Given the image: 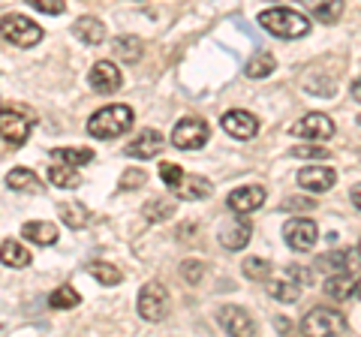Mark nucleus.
Segmentation results:
<instances>
[{
    "label": "nucleus",
    "instance_id": "5",
    "mask_svg": "<svg viewBox=\"0 0 361 337\" xmlns=\"http://www.w3.org/2000/svg\"><path fill=\"white\" fill-rule=\"evenodd\" d=\"M135 310H139V317L145 322H163L166 313H169V292L163 283H145L142 292H139V301H135Z\"/></svg>",
    "mask_w": 361,
    "mask_h": 337
},
{
    "label": "nucleus",
    "instance_id": "28",
    "mask_svg": "<svg viewBox=\"0 0 361 337\" xmlns=\"http://www.w3.org/2000/svg\"><path fill=\"white\" fill-rule=\"evenodd\" d=\"M111 49H115V54L123 63H135L142 58V39H135V37H118Z\"/></svg>",
    "mask_w": 361,
    "mask_h": 337
},
{
    "label": "nucleus",
    "instance_id": "35",
    "mask_svg": "<svg viewBox=\"0 0 361 337\" xmlns=\"http://www.w3.org/2000/svg\"><path fill=\"white\" fill-rule=\"evenodd\" d=\"M160 178H163V184L169 190H178V184L184 181V172H180V166H175V163H163L160 166Z\"/></svg>",
    "mask_w": 361,
    "mask_h": 337
},
{
    "label": "nucleus",
    "instance_id": "1",
    "mask_svg": "<svg viewBox=\"0 0 361 337\" xmlns=\"http://www.w3.org/2000/svg\"><path fill=\"white\" fill-rule=\"evenodd\" d=\"M259 25H262L268 33H274L277 39H298V37H307L310 33V21L301 13H295V9H286V6L265 9V13L259 16Z\"/></svg>",
    "mask_w": 361,
    "mask_h": 337
},
{
    "label": "nucleus",
    "instance_id": "7",
    "mask_svg": "<svg viewBox=\"0 0 361 337\" xmlns=\"http://www.w3.org/2000/svg\"><path fill=\"white\" fill-rule=\"evenodd\" d=\"M208 123L202 118H180L172 130V145L180 151H199L208 142Z\"/></svg>",
    "mask_w": 361,
    "mask_h": 337
},
{
    "label": "nucleus",
    "instance_id": "45",
    "mask_svg": "<svg viewBox=\"0 0 361 337\" xmlns=\"http://www.w3.org/2000/svg\"><path fill=\"white\" fill-rule=\"evenodd\" d=\"M135 4H142V0H135Z\"/></svg>",
    "mask_w": 361,
    "mask_h": 337
},
{
    "label": "nucleus",
    "instance_id": "15",
    "mask_svg": "<svg viewBox=\"0 0 361 337\" xmlns=\"http://www.w3.org/2000/svg\"><path fill=\"white\" fill-rule=\"evenodd\" d=\"M217 322H220V329L223 331H229V334H238V337H247V334H253V317L247 313L244 307H220L217 313Z\"/></svg>",
    "mask_w": 361,
    "mask_h": 337
},
{
    "label": "nucleus",
    "instance_id": "18",
    "mask_svg": "<svg viewBox=\"0 0 361 337\" xmlns=\"http://www.w3.org/2000/svg\"><path fill=\"white\" fill-rule=\"evenodd\" d=\"M73 33L85 42V46H99V42L106 39V27H103V21L94 18V16H82V18H75Z\"/></svg>",
    "mask_w": 361,
    "mask_h": 337
},
{
    "label": "nucleus",
    "instance_id": "13",
    "mask_svg": "<svg viewBox=\"0 0 361 337\" xmlns=\"http://www.w3.org/2000/svg\"><path fill=\"white\" fill-rule=\"evenodd\" d=\"M337 181V172L331 166H307L298 172V184L304 190H310V193H325V190H331Z\"/></svg>",
    "mask_w": 361,
    "mask_h": 337
},
{
    "label": "nucleus",
    "instance_id": "25",
    "mask_svg": "<svg viewBox=\"0 0 361 337\" xmlns=\"http://www.w3.org/2000/svg\"><path fill=\"white\" fill-rule=\"evenodd\" d=\"M49 181L54 187H61V190H70V187H78L82 178H78V168L75 166L58 160V166H49Z\"/></svg>",
    "mask_w": 361,
    "mask_h": 337
},
{
    "label": "nucleus",
    "instance_id": "16",
    "mask_svg": "<svg viewBox=\"0 0 361 337\" xmlns=\"http://www.w3.org/2000/svg\"><path fill=\"white\" fill-rule=\"evenodd\" d=\"M163 151V136L157 130H142L130 145H127V154L135 157V160H151Z\"/></svg>",
    "mask_w": 361,
    "mask_h": 337
},
{
    "label": "nucleus",
    "instance_id": "14",
    "mask_svg": "<svg viewBox=\"0 0 361 337\" xmlns=\"http://www.w3.org/2000/svg\"><path fill=\"white\" fill-rule=\"evenodd\" d=\"M226 205H229L235 214H253L256 208L265 205V190L262 187H238L229 193Z\"/></svg>",
    "mask_w": 361,
    "mask_h": 337
},
{
    "label": "nucleus",
    "instance_id": "9",
    "mask_svg": "<svg viewBox=\"0 0 361 337\" xmlns=\"http://www.w3.org/2000/svg\"><path fill=\"white\" fill-rule=\"evenodd\" d=\"M292 133L307 142H325L334 136V121L329 115H322V111H310V115H304L295 127H292Z\"/></svg>",
    "mask_w": 361,
    "mask_h": 337
},
{
    "label": "nucleus",
    "instance_id": "17",
    "mask_svg": "<svg viewBox=\"0 0 361 337\" xmlns=\"http://www.w3.org/2000/svg\"><path fill=\"white\" fill-rule=\"evenodd\" d=\"M250 238H253V226H250V220H247V214H238L235 226L220 232V241H223V247H229V250H244Z\"/></svg>",
    "mask_w": 361,
    "mask_h": 337
},
{
    "label": "nucleus",
    "instance_id": "40",
    "mask_svg": "<svg viewBox=\"0 0 361 337\" xmlns=\"http://www.w3.org/2000/svg\"><path fill=\"white\" fill-rule=\"evenodd\" d=\"M289 208H313V202H310V199H289V202H286V211H289Z\"/></svg>",
    "mask_w": 361,
    "mask_h": 337
},
{
    "label": "nucleus",
    "instance_id": "41",
    "mask_svg": "<svg viewBox=\"0 0 361 337\" xmlns=\"http://www.w3.org/2000/svg\"><path fill=\"white\" fill-rule=\"evenodd\" d=\"M353 205L361 211V184H355V187H353Z\"/></svg>",
    "mask_w": 361,
    "mask_h": 337
},
{
    "label": "nucleus",
    "instance_id": "21",
    "mask_svg": "<svg viewBox=\"0 0 361 337\" xmlns=\"http://www.w3.org/2000/svg\"><path fill=\"white\" fill-rule=\"evenodd\" d=\"M6 184L18 190V193H42V181L37 172H30V168H13V172L6 175Z\"/></svg>",
    "mask_w": 361,
    "mask_h": 337
},
{
    "label": "nucleus",
    "instance_id": "19",
    "mask_svg": "<svg viewBox=\"0 0 361 337\" xmlns=\"http://www.w3.org/2000/svg\"><path fill=\"white\" fill-rule=\"evenodd\" d=\"M21 238H27L30 244H39V247H51L61 235H58V226H54V223L37 220V223H25V226H21Z\"/></svg>",
    "mask_w": 361,
    "mask_h": 337
},
{
    "label": "nucleus",
    "instance_id": "33",
    "mask_svg": "<svg viewBox=\"0 0 361 337\" xmlns=\"http://www.w3.org/2000/svg\"><path fill=\"white\" fill-rule=\"evenodd\" d=\"M172 214H175V205L166 199H157V202H148V205H145V220H151V223H163Z\"/></svg>",
    "mask_w": 361,
    "mask_h": 337
},
{
    "label": "nucleus",
    "instance_id": "3",
    "mask_svg": "<svg viewBox=\"0 0 361 337\" xmlns=\"http://www.w3.org/2000/svg\"><path fill=\"white\" fill-rule=\"evenodd\" d=\"M301 331L304 334H349V319L343 317L341 310H331V307H313L307 317L301 319Z\"/></svg>",
    "mask_w": 361,
    "mask_h": 337
},
{
    "label": "nucleus",
    "instance_id": "23",
    "mask_svg": "<svg viewBox=\"0 0 361 337\" xmlns=\"http://www.w3.org/2000/svg\"><path fill=\"white\" fill-rule=\"evenodd\" d=\"M175 193L180 196V199H187V202H196V199H205L208 193H211V181L208 178H202V175H184V181L178 184V190Z\"/></svg>",
    "mask_w": 361,
    "mask_h": 337
},
{
    "label": "nucleus",
    "instance_id": "32",
    "mask_svg": "<svg viewBox=\"0 0 361 337\" xmlns=\"http://www.w3.org/2000/svg\"><path fill=\"white\" fill-rule=\"evenodd\" d=\"M51 157L78 168V166H85V163L94 160V151H90V148H58V151H51Z\"/></svg>",
    "mask_w": 361,
    "mask_h": 337
},
{
    "label": "nucleus",
    "instance_id": "24",
    "mask_svg": "<svg viewBox=\"0 0 361 337\" xmlns=\"http://www.w3.org/2000/svg\"><path fill=\"white\" fill-rule=\"evenodd\" d=\"M353 292H355V280L349 277V271L331 274L329 280H325V295L334 298V301H346Z\"/></svg>",
    "mask_w": 361,
    "mask_h": 337
},
{
    "label": "nucleus",
    "instance_id": "11",
    "mask_svg": "<svg viewBox=\"0 0 361 337\" xmlns=\"http://www.w3.org/2000/svg\"><path fill=\"white\" fill-rule=\"evenodd\" d=\"M223 123V130L229 133L232 139H253L256 133H259V121L250 115V111H244V109H229L226 115L220 118Z\"/></svg>",
    "mask_w": 361,
    "mask_h": 337
},
{
    "label": "nucleus",
    "instance_id": "4",
    "mask_svg": "<svg viewBox=\"0 0 361 337\" xmlns=\"http://www.w3.org/2000/svg\"><path fill=\"white\" fill-rule=\"evenodd\" d=\"M0 37L18 49H30L42 39V27L25 16H4L0 18Z\"/></svg>",
    "mask_w": 361,
    "mask_h": 337
},
{
    "label": "nucleus",
    "instance_id": "38",
    "mask_svg": "<svg viewBox=\"0 0 361 337\" xmlns=\"http://www.w3.org/2000/svg\"><path fill=\"white\" fill-rule=\"evenodd\" d=\"M145 184V172L142 168H127L121 175V190H130V187H142Z\"/></svg>",
    "mask_w": 361,
    "mask_h": 337
},
{
    "label": "nucleus",
    "instance_id": "8",
    "mask_svg": "<svg viewBox=\"0 0 361 337\" xmlns=\"http://www.w3.org/2000/svg\"><path fill=\"white\" fill-rule=\"evenodd\" d=\"M283 238H286V244L292 247V250L307 253V250H313L316 238H319V229H316V223L307 220V217H292L283 226Z\"/></svg>",
    "mask_w": 361,
    "mask_h": 337
},
{
    "label": "nucleus",
    "instance_id": "26",
    "mask_svg": "<svg viewBox=\"0 0 361 337\" xmlns=\"http://www.w3.org/2000/svg\"><path fill=\"white\" fill-rule=\"evenodd\" d=\"M274 70H277V61H274V54L271 51H256L250 58V63H247V75L250 78H265Z\"/></svg>",
    "mask_w": 361,
    "mask_h": 337
},
{
    "label": "nucleus",
    "instance_id": "20",
    "mask_svg": "<svg viewBox=\"0 0 361 337\" xmlns=\"http://www.w3.org/2000/svg\"><path fill=\"white\" fill-rule=\"evenodd\" d=\"M301 4L316 21H325V25H334L343 16V0H301Z\"/></svg>",
    "mask_w": 361,
    "mask_h": 337
},
{
    "label": "nucleus",
    "instance_id": "22",
    "mask_svg": "<svg viewBox=\"0 0 361 337\" xmlns=\"http://www.w3.org/2000/svg\"><path fill=\"white\" fill-rule=\"evenodd\" d=\"M0 262L6 268H27L30 265V250L18 241H4L0 244Z\"/></svg>",
    "mask_w": 361,
    "mask_h": 337
},
{
    "label": "nucleus",
    "instance_id": "29",
    "mask_svg": "<svg viewBox=\"0 0 361 337\" xmlns=\"http://www.w3.org/2000/svg\"><path fill=\"white\" fill-rule=\"evenodd\" d=\"M87 274L94 277V280H99L103 286H115V283H121V271L111 262H90L87 265Z\"/></svg>",
    "mask_w": 361,
    "mask_h": 337
},
{
    "label": "nucleus",
    "instance_id": "27",
    "mask_svg": "<svg viewBox=\"0 0 361 337\" xmlns=\"http://www.w3.org/2000/svg\"><path fill=\"white\" fill-rule=\"evenodd\" d=\"M49 305H51V310H73L82 305V295H78L73 286H61L49 295Z\"/></svg>",
    "mask_w": 361,
    "mask_h": 337
},
{
    "label": "nucleus",
    "instance_id": "34",
    "mask_svg": "<svg viewBox=\"0 0 361 337\" xmlns=\"http://www.w3.org/2000/svg\"><path fill=\"white\" fill-rule=\"evenodd\" d=\"M292 157H304V160H329L331 151L325 145H295Z\"/></svg>",
    "mask_w": 361,
    "mask_h": 337
},
{
    "label": "nucleus",
    "instance_id": "2",
    "mask_svg": "<svg viewBox=\"0 0 361 337\" xmlns=\"http://www.w3.org/2000/svg\"><path fill=\"white\" fill-rule=\"evenodd\" d=\"M133 127V109L130 106H109L99 109L87 121V133L94 139H118Z\"/></svg>",
    "mask_w": 361,
    "mask_h": 337
},
{
    "label": "nucleus",
    "instance_id": "43",
    "mask_svg": "<svg viewBox=\"0 0 361 337\" xmlns=\"http://www.w3.org/2000/svg\"><path fill=\"white\" fill-rule=\"evenodd\" d=\"M355 295L361 298V280H358V283H355Z\"/></svg>",
    "mask_w": 361,
    "mask_h": 337
},
{
    "label": "nucleus",
    "instance_id": "10",
    "mask_svg": "<svg viewBox=\"0 0 361 337\" xmlns=\"http://www.w3.org/2000/svg\"><path fill=\"white\" fill-rule=\"evenodd\" d=\"M30 127L33 121L27 115H21L16 109H0V136H4L9 145H25L30 136Z\"/></svg>",
    "mask_w": 361,
    "mask_h": 337
},
{
    "label": "nucleus",
    "instance_id": "39",
    "mask_svg": "<svg viewBox=\"0 0 361 337\" xmlns=\"http://www.w3.org/2000/svg\"><path fill=\"white\" fill-rule=\"evenodd\" d=\"M199 274H202V265H199V262H190V265L184 268V277L190 280V283H199Z\"/></svg>",
    "mask_w": 361,
    "mask_h": 337
},
{
    "label": "nucleus",
    "instance_id": "31",
    "mask_svg": "<svg viewBox=\"0 0 361 337\" xmlns=\"http://www.w3.org/2000/svg\"><path fill=\"white\" fill-rule=\"evenodd\" d=\"M61 220L70 229H82L87 223V208L78 205V202H63V205H61Z\"/></svg>",
    "mask_w": 361,
    "mask_h": 337
},
{
    "label": "nucleus",
    "instance_id": "44",
    "mask_svg": "<svg viewBox=\"0 0 361 337\" xmlns=\"http://www.w3.org/2000/svg\"><path fill=\"white\" fill-rule=\"evenodd\" d=\"M358 256H361V241H358Z\"/></svg>",
    "mask_w": 361,
    "mask_h": 337
},
{
    "label": "nucleus",
    "instance_id": "36",
    "mask_svg": "<svg viewBox=\"0 0 361 337\" xmlns=\"http://www.w3.org/2000/svg\"><path fill=\"white\" fill-rule=\"evenodd\" d=\"M244 274L250 280H265L271 274V262H265V259H244Z\"/></svg>",
    "mask_w": 361,
    "mask_h": 337
},
{
    "label": "nucleus",
    "instance_id": "30",
    "mask_svg": "<svg viewBox=\"0 0 361 337\" xmlns=\"http://www.w3.org/2000/svg\"><path fill=\"white\" fill-rule=\"evenodd\" d=\"M316 268H322V271H331V274L349 271V250H334V253L319 256V259H316Z\"/></svg>",
    "mask_w": 361,
    "mask_h": 337
},
{
    "label": "nucleus",
    "instance_id": "12",
    "mask_svg": "<svg viewBox=\"0 0 361 337\" xmlns=\"http://www.w3.org/2000/svg\"><path fill=\"white\" fill-rule=\"evenodd\" d=\"M87 82L97 94H115L123 82V75L111 61H99V63H94V70L87 73Z\"/></svg>",
    "mask_w": 361,
    "mask_h": 337
},
{
    "label": "nucleus",
    "instance_id": "37",
    "mask_svg": "<svg viewBox=\"0 0 361 337\" xmlns=\"http://www.w3.org/2000/svg\"><path fill=\"white\" fill-rule=\"evenodd\" d=\"M27 4L37 9V13H45V16H61L66 9L63 0H27Z\"/></svg>",
    "mask_w": 361,
    "mask_h": 337
},
{
    "label": "nucleus",
    "instance_id": "42",
    "mask_svg": "<svg viewBox=\"0 0 361 337\" xmlns=\"http://www.w3.org/2000/svg\"><path fill=\"white\" fill-rule=\"evenodd\" d=\"M353 97L361 103V78H358V82H353Z\"/></svg>",
    "mask_w": 361,
    "mask_h": 337
},
{
    "label": "nucleus",
    "instance_id": "6",
    "mask_svg": "<svg viewBox=\"0 0 361 337\" xmlns=\"http://www.w3.org/2000/svg\"><path fill=\"white\" fill-rule=\"evenodd\" d=\"M304 286H310V271L307 268H298V265H289L283 277L280 280H271L268 286V295L277 298V301H286V305H292V301L301 298Z\"/></svg>",
    "mask_w": 361,
    "mask_h": 337
}]
</instances>
